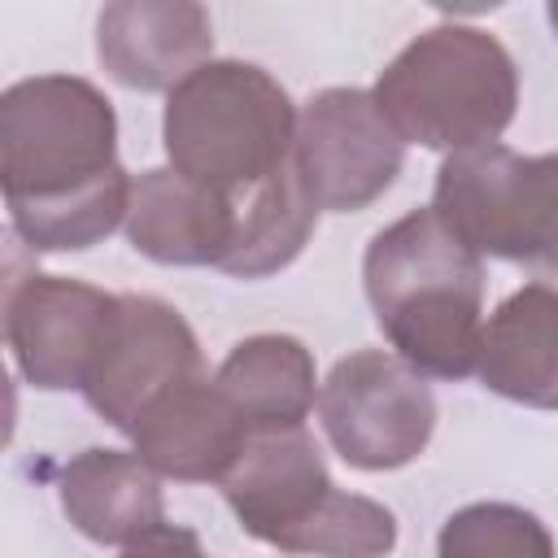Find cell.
Returning <instances> with one entry per match:
<instances>
[{
	"label": "cell",
	"instance_id": "1",
	"mask_svg": "<svg viewBox=\"0 0 558 558\" xmlns=\"http://www.w3.org/2000/svg\"><path fill=\"white\" fill-rule=\"evenodd\" d=\"M131 174L118 166L109 96L78 74L17 78L0 96V187L31 253H83L126 227Z\"/></svg>",
	"mask_w": 558,
	"mask_h": 558
},
{
	"label": "cell",
	"instance_id": "9",
	"mask_svg": "<svg viewBox=\"0 0 558 558\" xmlns=\"http://www.w3.org/2000/svg\"><path fill=\"white\" fill-rule=\"evenodd\" d=\"M196 375H205V362L187 318L161 296L126 292L118 296L109 336L83 384V401L109 427L131 436L153 401Z\"/></svg>",
	"mask_w": 558,
	"mask_h": 558
},
{
	"label": "cell",
	"instance_id": "18",
	"mask_svg": "<svg viewBox=\"0 0 558 558\" xmlns=\"http://www.w3.org/2000/svg\"><path fill=\"white\" fill-rule=\"evenodd\" d=\"M436 558H554V536L523 506L471 501L445 519Z\"/></svg>",
	"mask_w": 558,
	"mask_h": 558
},
{
	"label": "cell",
	"instance_id": "12",
	"mask_svg": "<svg viewBox=\"0 0 558 558\" xmlns=\"http://www.w3.org/2000/svg\"><path fill=\"white\" fill-rule=\"evenodd\" d=\"M253 436L218 392L214 375H196L170 388L161 401L144 410L131 432L135 453L161 475L179 484H222L240 462Z\"/></svg>",
	"mask_w": 558,
	"mask_h": 558
},
{
	"label": "cell",
	"instance_id": "16",
	"mask_svg": "<svg viewBox=\"0 0 558 558\" xmlns=\"http://www.w3.org/2000/svg\"><path fill=\"white\" fill-rule=\"evenodd\" d=\"M214 384L248 436L296 432L305 427V414L318 405L314 353L283 331L240 340L214 371Z\"/></svg>",
	"mask_w": 558,
	"mask_h": 558
},
{
	"label": "cell",
	"instance_id": "10",
	"mask_svg": "<svg viewBox=\"0 0 558 558\" xmlns=\"http://www.w3.org/2000/svg\"><path fill=\"white\" fill-rule=\"evenodd\" d=\"M118 292L65 275H22L4 283V340L22 379L39 392H83L109 336Z\"/></svg>",
	"mask_w": 558,
	"mask_h": 558
},
{
	"label": "cell",
	"instance_id": "5",
	"mask_svg": "<svg viewBox=\"0 0 558 558\" xmlns=\"http://www.w3.org/2000/svg\"><path fill=\"white\" fill-rule=\"evenodd\" d=\"M292 96L253 61H205L161 113V144L179 174L244 201L296 153Z\"/></svg>",
	"mask_w": 558,
	"mask_h": 558
},
{
	"label": "cell",
	"instance_id": "14",
	"mask_svg": "<svg viewBox=\"0 0 558 558\" xmlns=\"http://www.w3.org/2000/svg\"><path fill=\"white\" fill-rule=\"evenodd\" d=\"M57 497L74 532L126 549L166 523L161 475L131 449H83L57 475Z\"/></svg>",
	"mask_w": 558,
	"mask_h": 558
},
{
	"label": "cell",
	"instance_id": "17",
	"mask_svg": "<svg viewBox=\"0 0 558 558\" xmlns=\"http://www.w3.org/2000/svg\"><path fill=\"white\" fill-rule=\"evenodd\" d=\"M318 205L301 183L296 157L270 174L262 187H253L244 201H235V244L222 262V275L231 279H266L296 262V253L310 244L318 227Z\"/></svg>",
	"mask_w": 558,
	"mask_h": 558
},
{
	"label": "cell",
	"instance_id": "3",
	"mask_svg": "<svg viewBox=\"0 0 558 558\" xmlns=\"http://www.w3.org/2000/svg\"><path fill=\"white\" fill-rule=\"evenodd\" d=\"M235 523L279 554L310 558H388L397 519L388 506L336 488L305 427L253 436L222 480Z\"/></svg>",
	"mask_w": 558,
	"mask_h": 558
},
{
	"label": "cell",
	"instance_id": "4",
	"mask_svg": "<svg viewBox=\"0 0 558 558\" xmlns=\"http://www.w3.org/2000/svg\"><path fill=\"white\" fill-rule=\"evenodd\" d=\"M401 144L445 157L497 144L519 109V70L506 44L466 22L418 31L371 87Z\"/></svg>",
	"mask_w": 558,
	"mask_h": 558
},
{
	"label": "cell",
	"instance_id": "13",
	"mask_svg": "<svg viewBox=\"0 0 558 558\" xmlns=\"http://www.w3.org/2000/svg\"><path fill=\"white\" fill-rule=\"evenodd\" d=\"M126 240L157 266H218L235 244V201L179 174L174 166L144 170L131 183Z\"/></svg>",
	"mask_w": 558,
	"mask_h": 558
},
{
	"label": "cell",
	"instance_id": "11",
	"mask_svg": "<svg viewBox=\"0 0 558 558\" xmlns=\"http://www.w3.org/2000/svg\"><path fill=\"white\" fill-rule=\"evenodd\" d=\"M214 52L209 13L192 0H118L96 17V61L131 92H174Z\"/></svg>",
	"mask_w": 558,
	"mask_h": 558
},
{
	"label": "cell",
	"instance_id": "6",
	"mask_svg": "<svg viewBox=\"0 0 558 558\" xmlns=\"http://www.w3.org/2000/svg\"><path fill=\"white\" fill-rule=\"evenodd\" d=\"M432 209L480 253L558 279V153L484 144L436 170Z\"/></svg>",
	"mask_w": 558,
	"mask_h": 558
},
{
	"label": "cell",
	"instance_id": "15",
	"mask_svg": "<svg viewBox=\"0 0 558 558\" xmlns=\"http://www.w3.org/2000/svg\"><path fill=\"white\" fill-rule=\"evenodd\" d=\"M475 375L488 392L558 410V288L523 283L484 323Z\"/></svg>",
	"mask_w": 558,
	"mask_h": 558
},
{
	"label": "cell",
	"instance_id": "7",
	"mask_svg": "<svg viewBox=\"0 0 558 558\" xmlns=\"http://www.w3.org/2000/svg\"><path fill=\"white\" fill-rule=\"evenodd\" d=\"M318 423L327 445L353 471L410 466L436 432L427 375L384 349H357L318 384Z\"/></svg>",
	"mask_w": 558,
	"mask_h": 558
},
{
	"label": "cell",
	"instance_id": "19",
	"mask_svg": "<svg viewBox=\"0 0 558 558\" xmlns=\"http://www.w3.org/2000/svg\"><path fill=\"white\" fill-rule=\"evenodd\" d=\"M118 558H209V554H205V545L192 527H179V523L166 519L161 527H153L135 545H126Z\"/></svg>",
	"mask_w": 558,
	"mask_h": 558
},
{
	"label": "cell",
	"instance_id": "2",
	"mask_svg": "<svg viewBox=\"0 0 558 558\" xmlns=\"http://www.w3.org/2000/svg\"><path fill=\"white\" fill-rule=\"evenodd\" d=\"M362 288L392 353L427 379H466L484 336V262L432 209H410L362 257Z\"/></svg>",
	"mask_w": 558,
	"mask_h": 558
},
{
	"label": "cell",
	"instance_id": "8",
	"mask_svg": "<svg viewBox=\"0 0 558 558\" xmlns=\"http://www.w3.org/2000/svg\"><path fill=\"white\" fill-rule=\"evenodd\" d=\"M292 157L318 209L357 214L397 183L405 144L366 87H323L296 118Z\"/></svg>",
	"mask_w": 558,
	"mask_h": 558
},
{
	"label": "cell",
	"instance_id": "20",
	"mask_svg": "<svg viewBox=\"0 0 558 558\" xmlns=\"http://www.w3.org/2000/svg\"><path fill=\"white\" fill-rule=\"evenodd\" d=\"M545 13H549V26H554V35H558V0H554V4L545 9Z\"/></svg>",
	"mask_w": 558,
	"mask_h": 558
}]
</instances>
